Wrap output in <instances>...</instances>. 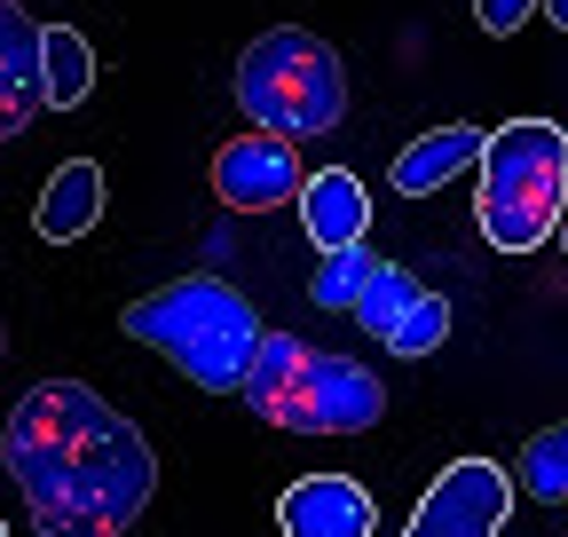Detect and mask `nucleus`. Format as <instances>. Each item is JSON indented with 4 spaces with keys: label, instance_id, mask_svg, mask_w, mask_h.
Instances as JSON below:
<instances>
[{
    "label": "nucleus",
    "instance_id": "4",
    "mask_svg": "<svg viewBox=\"0 0 568 537\" xmlns=\"http://www.w3.org/2000/svg\"><path fill=\"white\" fill-rule=\"evenodd\" d=\"M237 111L253 119V134H284L308 143L347 119V63L332 40H316L308 24H276L237 55Z\"/></svg>",
    "mask_w": 568,
    "mask_h": 537
},
{
    "label": "nucleus",
    "instance_id": "14",
    "mask_svg": "<svg viewBox=\"0 0 568 537\" xmlns=\"http://www.w3.org/2000/svg\"><path fill=\"white\" fill-rule=\"evenodd\" d=\"M474 159H481V134H474V126H435V134H418V143L395 159V190H403V197H435V190L458 182Z\"/></svg>",
    "mask_w": 568,
    "mask_h": 537
},
{
    "label": "nucleus",
    "instance_id": "9",
    "mask_svg": "<svg viewBox=\"0 0 568 537\" xmlns=\"http://www.w3.org/2000/svg\"><path fill=\"white\" fill-rule=\"evenodd\" d=\"M276 529L284 537H372L379 529V506L364 483H347V475H308L276 498Z\"/></svg>",
    "mask_w": 568,
    "mask_h": 537
},
{
    "label": "nucleus",
    "instance_id": "19",
    "mask_svg": "<svg viewBox=\"0 0 568 537\" xmlns=\"http://www.w3.org/2000/svg\"><path fill=\"white\" fill-rule=\"evenodd\" d=\"M552 237H560V253H568V206H560V230H552Z\"/></svg>",
    "mask_w": 568,
    "mask_h": 537
},
{
    "label": "nucleus",
    "instance_id": "21",
    "mask_svg": "<svg viewBox=\"0 0 568 537\" xmlns=\"http://www.w3.org/2000/svg\"><path fill=\"white\" fill-rule=\"evenodd\" d=\"M0 348H9V341H0Z\"/></svg>",
    "mask_w": 568,
    "mask_h": 537
},
{
    "label": "nucleus",
    "instance_id": "6",
    "mask_svg": "<svg viewBox=\"0 0 568 537\" xmlns=\"http://www.w3.org/2000/svg\"><path fill=\"white\" fill-rule=\"evenodd\" d=\"M506 514H514V475L489 458H450L435 483H426L418 514L403 537H506Z\"/></svg>",
    "mask_w": 568,
    "mask_h": 537
},
{
    "label": "nucleus",
    "instance_id": "16",
    "mask_svg": "<svg viewBox=\"0 0 568 537\" xmlns=\"http://www.w3.org/2000/svg\"><path fill=\"white\" fill-rule=\"evenodd\" d=\"M379 277V253L372 245H339V253H324V268H316V277H308V301L316 308H355V301H364V285Z\"/></svg>",
    "mask_w": 568,
    "mask_h": 537
},
{
    "label": "nucleus",
    "instance_id": "10",
    "mask_svg": "<svg viewBox=\"0 0 568 537\" xmlns=\"http://www.w3.org/2000/svg\"><path fill=\"white\" fill-rule=\"evenodd\" d=\"M103 197H111V182H103L95 159H63V166L48 174V190H40V206H32V230H40L48 245H80V237L103 222Z\"/></svg>",
    "mask_w": 568,
    "mask_h": 537
},
{
    "label": "nucleus",
    "instance_id": "13",
    "mask_svg": "<svg viewBox=\"0 0 568 537\" xmlns=\"http://www.w3.org/2000/svg\"><path fill=\"white\" fill-rule=\"evenodd\" d=\"M95 95V48L71 24H40V111H80Z\"/></svg>",
    "mask_w": 568,
    "mask_h": 537
},
{
    "label": "nucleus",
    "instance_id": "1",
    "mask_svg": "<svg viewBox=\"0 0 568 537\" xmlns=\"http://www.w3.org/2000/svg\"><path fill=\"white\" fill-rule=\"evenodd\" d=\"M0 466L24 490L40 537H126L159 490L142 427L88 379H40L0 427Z\"/></svg>",
    "mask_w": 568,
    "mask_h": 537
},
{
    "label": "nucleus",
    "instance_id": "3",
    "mask_svg": "<svg viewBox=\"0 0 568 537\" xmlns=\"http://www.w3.org/2000/svg\"><path fill=\"white\" fill-rule=\"evenodd\" d=\"M126 341H142V348H159L190 387H205V395H237V379H245V364H253V348H261V316H253V301L237 293V285H222V277H174V285H159V293H142V301H126Z\"/></svg>",
    "mask_w": 568,
    "mask_h": 537
},
{
    "label": "nucleus",
    "instance_id": "17",
    "mask_svg": "<svg viewBox=\"0 0 568 537\" xmlns=\"http://www.w3.org/2000/svg\"><path fill=\"white\" fill-rule=\"evenodd\" d=\"M474 17H481L489 40H514V32L537 17V0H474Z\"/></svg>",
    "mask_w": 568,
    "mask_h": 537
},
{
    "label": "nucleus",
    "instance_id": "2",
    "mask_svg": "<svg viewBox=\"0 0 568 537\" xmlns=\"http://www.w3.org/2000/svg\"><path fill=\"white\" fill-rule=\"evenodd\" d=\"M245 412L284 435H364L387 412V387L372 364H347L332 348H308L301 332H261V348L237 379Z\"/></svg>",
    "mask_w": 568,
    "mask_h": 537
},
{
    "label": "nucleus",
    "instance_id": "8",
    "mask_svg": "<svg viewBox=\"0 0 568 537\" xmlns=\"http://www.w3.org/2000/svg\"><path fill=\"white\" fill-rule=\"evenodd\" d=\"M308 166H301V143H284V134H245L213 159V190H222V206L237 214H268L284 197H301Z\"/></svg>",
    "mask_w": 568,
    "mask_h": 537
},
{
    "label": "nucleus",
    "instance_id": "18",
    "mask_svg": "<svg viewBox=\"0 0 568 537\" xmlns=\"http://www.w3.org/2000/svg\"><path fill=\"white\" fill-rule=\"evenodd\" d=\"M537 9H545V24H560V32H568V0H537Z\"/></svg>",
    "mask_w": 568,
    "mask_h": 537
},
{
    "label": "nucleus",
    "instance_id": "11",
    "mask_svg": "<svg viewBox=\"0 0 568 537\" xmlns=\"http://www.w3.org/2000/svg\"><path fill=\"white\" fill-rule=\"evenodd\" d=\"M301 230H308L316 253L364 245V230H372V197H364V182H355L347 166L308 174V182H301Z\"/></svg>",
    "mask_w": 568,
    "mask_h": 537
},
{
    "label": "nucleus",
    "instance_id": "15",
    "mask_svg": "<svg viewBox=\"0 0 568 537\" xmlns=\"http://www.w3.org/2000/svg\"><path fill=\"white\" fill-rule=\"evenodd\" d=\"M514 483H521L537 506H568V419H560V427H537V435L521 443Z\"/></svg>",
    "mask_w": 568,
    "mask_h": 537
},
{
    "label": "nucleus",
    "instance_id": "5",
    "mask_svg": "<svg viewBox=\"0 0 568 537\" xmlns=\"http://www.w3.org/2000/svg\"><path fill=\"white\" fill-rule=\"evenodd\" d=\"M481 237L497 253H537L552 230H560V206H568V134L552 119H514L481 134Z\"/></svg>",
    "mask_w": 568,
    "mask_h": 537
},
{
    "label": "nucleus",
    "instance_id": "12",
    "mask_svg": "<svg viewBox=\"0 0 568 537\" xmlns=\"http://www.w3.org/2000/svg\"><path fill=\"white\" fill-rule=\"evenodd\" d=\"M32 111H40V24L17 0H0V143L32 126Z\"/></svg>",
    "mask_w": 568,
    "mask_h": 537
},
{
    "label": "nucleus",
    "instance_id": "7",
    "mask_svg": "<svg viewBox=\"0 0 568 537\" xmlns=\"http://www.w3.org/2000/svg\"><path fill=\"white\" fill-rule=\"evenodd\" d=\"M347 316L364 324L387 356H435L450 341V301L435 285H418L410 268H395V261H379V277L364 285V301H355Z\"/></svg>",
    "mask_w": 568,
    "mask_h": 537
},
{
    "label": "nucleus",
    "instance_id": "20",
    "mask_svg": "<svg viewBox=\"0 0 568 537\" xmlns=\"http://www.w3.org/2000/svg\"><path fill=\"white\" fill-rule=\"evenodd\" d=\"M0 537H9V521H0Z\"/></svg>",
    "mask_w": 568,
    "mask_h": 537
}]
</instances>
